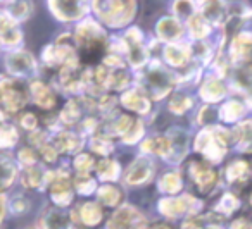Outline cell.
<instances>
[{
  "label": "cell",
  "instance_id": "obj_1",
  "mask_svg": "<svg viewBox=\"0 0 252 229\" xmlns=\"http://www.w3.org/2000/svg\"><path fill=\"white\" fill-rule=\"evenodd\" d=\"M30 100L28 88L21 80L0 74V119L16 115L26 107Z\"/></svg>",
  "mask_w": 252,
  "mask_h": 229
},
{
  "label": "cell",
  "instance_id": "obj_2",
  "mask_svg": "<svg viewBox=\"0 0 252 229\" xmlns=\"http://www.w3.org/2000/svg\"><path fill=\"white\" fill-rule=\"evenodd\" d=\"M5 67L9 71V76L21 80L35 71V59L30 52L25 50H14L5 56Z\"/></svg>",
  "mask_w": 252,
  "mask_h": 229
},
{
  "label": "cell",
  "instance_id": "obj_3",
  "mask_svg": "<svg viewBox=\"0 0 252 229\" xmlns=\"http://www.w3.org/2000/svg\"><path fill=\"white\" fill-rule=\"evenodd\" d=\"M105 7H109V9H98V14H100L102 19L111 26L126 25L135 12L133 2H131V4L130 2H109V4H105Z\"/></svg>",
  "mask_w": 252,
  "mask_h": 229
},
{
  "label": "cell",
  "instance_id": "obj_4",
  "mask_svg": "<svg viewBox=\"0 0 252 229\" xmlns=\"http://www.w3.org/2000/svg\"><path fill=\"white\" fill-rule=\"evenodd\" d=\"M28 93H30V97H32L33 104L38 109H42V111H52V109L56 107V100H57L56 93H54V91L47 86V83H43V81H40V80L32 81V85H30V88H28Z\"/></svg>",
  "mask_w": 252,
  "mask_h": 229
},
{
  "label": "cell",
  "instance_id": "obj_5",
  "mask_svg": "<svg viewBox=\"0 0 252 229\" xmlns=\"http://www.w3.org/2000/svg\"><path fill=\"white\" fill-rule=\"evenodd\" d=\"M109 229H145V221L133 207H123L109 222Z\"/></svg>",
  "mask_w": 252,
  "mask_h": 229
},
{
  "label": "cell",
  "instance_id": "obj_6",
  "mask_svg": "<svg viewBox=\"0 0 252 229\" xmlns=\"http://www.w3.org/2000/svg\"><path fill=\"white\" fill-rule=\"evenodd\" d=\"M50 198L54 200L56 205H67L73 198V193H71V184L69 179L66 176H56L54 181L50 183Z\"/></svg>",
  "mask_w": 252,
  "mask_h": 229
},
{
  "label": "cell",
  "instance_id": "obj_7",
  "mask_svg": "<svg viewBox=\"0 0 252 229\" xmlns=\"http://www.w3.org/2000/svg\"><path fill=\"white\" fill-rule=\"evenodd\" d=\"M16 174H18V169H16L14 160L0 153V195H4V191L12 186Z\"/></svg>",
  "mask_w": 252,
  "mask_h": 229
},
{
  "label": "cell",
  "instance_id": "obj_8",
  "mask_svg": "<svg viewBox=\"0 0 252 229\" xmlns=\"http://www.w3.org/2000/svg\"><path fill=\"white\" fill-rule=\"evenodd\" d=\"M52 12L63 21H73L78 19L85 12L83 5L78 2H50Z\"/></svg>",
  "mask_w": 252,
  "mask_h": 229
},
{
  "label": "cell",
  "instance_id": "obj_9",
  "mask_svg": "<svg viewBox=\"0 0 252 229\" xmlns=\"http://www.w3.org/2000/svg\"><path fill=\"white\" fill-rule=\"evenodd\" d=\"M195 205L193 198L187 197V198H180V200H162L159 208L164 215L168 217H175V215L182 214V212H189L192 210V207Z\"/></svg>",
  "mask_w": 252,
  "mask_h": 229
},
{
  "label": "cell",
  "instance_id": "obj_10",
  "mask_svg": "<svg viewBox=\"0 0 252 229\" xmlns=\"http://www.w3.org/2000/svg\"><path fill=\"white\" fill-rule=\"evenodd\" d=\"M192 176L195 183L199 184L202 190H209L216 183V172L211 171L206 164H193L192 166Z\"/></svg>",
  "mask_w": 252,
  "mask_h": 229
},
{
  "label": "cell",
  "instance_id": "obj_11",
  "mask_svg": "<svg viewBox=\"0 0 252 229\" xmlns=\"http://www.w3.org/2000/svg\"><path fill=\"white\" fill-rule=\"evenodd\" d=\"M43 229H71V221L67 215H64L61 210H47V214L43 215Z\"/></svg>",
  "mask_w": 252,
  "mask_h": 229
},
{
  "label": "cell",
  "instance_id": "obj_12",
  "mask_svg": "<svg viewBox=\"0 0 252 229\" xmlns=\"http://www.w3.org/2000/svg\"><path fill=\"white\" fill-rule=\"evenodd\" d=\"M80 145H81V140L76 135H73V133H61L54 140V148L57 150V153L74 152V150L80 148Z\"/></svg>",
  "mask_w": 252,
  "mask_h": 229
},
{
  "label": "cell",
  "instance_id": "obj_13",
  "mask_svg": "<svg viewBox=\"0 0 252 229\" xmlns=\"http://www.w3.org/2000/svg\"><path fill=\"white\" fill-rule=\"evenodd\" d=\"M18 140H19V133L16 129V126L0 121V150L16 146Z\"/></svg>",
  "mask_w": 252,
  "mask_h": 229
},
{
  "label": "cell",
  "instance_id": "obj_14",
  "mask_svg": "<svg viewBox=\"0 0 252 229\" xmlns=\"http://www.w3.org/2000/svg\"><path fill=\"white\" fill-rule=\"evenodd\" d=\"M158 33H159V36L164 40H175L182 35V26H180V23L175 21V19L164 18L158 25Z\"/></svg>",
  "mask_w": 252,
  "mask_h": 229
},
{
  "label": "cell",
  "instance_id": "obj_15",
  "mask_svg": "<svg viewBox=\"0 0 252 229\" xmlns=\"http://www.w3.org/2000/svg\"><path fill=\"white\" fill-rule=\"evenodd\" d=\"M149 172H151V167H149L147 160H137V162L131 166V169L128 171V183L131 184H138L144 179H147Z\"/></svg>",
  "mask_w": 252,
  "mask_h": 229
},
{
  "label": "cell",
  "instance_id": "obj_16",
  "mask_svg": "<svg viewBox=\"0 0 252 229\" xmlns=\"http://www.w3.org/2000/svg\"><path fill=\"white\" fill-rule=\"evenodd\" d=\"M123 104H125L128 109H131V111H137V112H147L149 111L147 98L142 97L138 91H128V93L123 97Z\"/></svg>",
  "mask_w": 252,
  "mask_h": 229
},
{
  "label": "cell",
  "instance_id": "obj_17",
  "mask_svg": "<svg viewBox=\"0 0 252 229\" xmlns=\"http://www.w3.org/2000/svg\"><path fill=\"white\" fill-rule=\"evenodd\" d=\"M81 221L87 226H97L102 221V210L97 203H85L81 207Z\"/></svg>",
  "mask_w": 252,
  "mask_h": 229
},
{
  "label": "cell",
  "instance_id": "obj_18",
  "mask_svg": "<svg viewBox=\"0 0 252 229\" xmlns=\"http://www.w3.org/2000/svg\"><path fill=\"white\" fill-rule=\"evenodd\" d=\"M223 95H224V86H223V83L218 80H209L202 86V97L209 102L220 100Z\"/></svg>",
  "mask_w": 252,
  "mask_h": 229
},
{
  "label": "cell",
  "instance_id": "obj_19",
  "mask_svg": "<svg viewBox=\"0 0 252 229\" xmlns=\"http://www.w3.org/2000/svg\"><path fill=\"white\" fill-rule=\"evenodd\" d=\"M43 179H45V174L36 166L28 167V169L25 171V174H23V184H25L26 188H38L40 184L43 183Z\"/></svg>",
  "mask_w": 252,
  "mask_h": 229
},
{
  "label": "cell",
  "instance_id": "obj_20",
  "mask_svg": "<svg viewBox=\"0 0 252 229\" xmlns=\"http://www.w3.org/2000/svg\"><path fill=\"white\" fill-rule=\"evenodd\" d=\"M98 198L105 205H116L121 200V191L112 186H102L100 191H98Z\"/></svg>",
  "mask_w": 252,
  "mask_h": 229
},
{
  "label": "cell",
  "instance_id": "obj_21",
  "mask_svg": "<svg viewBox=\"0 0 252 229\" xmlns=\"http://www.w3.org/2000/svg\"><path fill=\"white\" fill-rule=\"evenodd\" d=\"M30 11H32L30 4H26V2H14V4H11V9H7V14H9V18H12L18 23L28 18Z\"/></svg>",
  "mask_w": 252,
  "mask_h": 229
},
{
  "label": "cell",
  "instance_id": "obj_22",
  "mask_svg": "<svg viewBox=\"0 0 252 229\" xmlns=\"http://www.w3.org/2000/svg\"><path fill=\"white\" fill-rule=\"evenodd\" d=\"M190 31L195 38H204V36L209 33V26H207V21L202 18V16H193L190 19Z\"/></svg>",
  "mask_w": 252,
  "mask_h": 229
},
{
  "label": "cell",
  "instance_id": "obj_23",
  "mask_svg": "<svg viewBox=\"0 0 252 229\" xmlns=\"http://www.w3.org/2000/svg\"><path fill=\"white\" fill-rule=\"evenodd\" d=\"M80 117V107H78L76 102H69L66 104V107L61 111V121L66 122V124H73Z\"/></svg>",
  "mask_w": 252,
  "mask_h": 229
},
{
  "label": "cell",
  "instance_id": "obj_24",
  "mask_svg": "<svg viewBox=\"0 0 252 229\" xmlns=\"http://www.w3.org/2000/svg\"><path fill=\"white\" fill-rule=\"evenodd\" d=\"M161 188L164 191H168V193H176L182 188V179H180L178 174L169 172L161 179Z\"/></svg>",
  "mask_w": 252,
  "mask_h": 229
},
{
  "label": "cell",
  "instance_id": "obj_25",
  "mask_svg": "<svg viewBox=\"0 0 252 229\" xmlns=\"http://www.w3.org/2000/svg\"><path fill=\"white\" fill-rule=\"evenodd\" d=\"M166 59H168V62H171L173 66H182L187 60V54H185V50L180 49V47H168V49H166Z\"/></svg>",
  "mask_w": 252,
  "mask_h": 229
},
{
  "label": "cell",
  "instance_id": "obj_26",
  "mask_svg": "<svg viewBox=\"0 0 252 229\" xmlns=\"http://www.w3.org/2000/svg\"><path fill=\"white\" fill-rule=\"evenodd\" d=\"M18 159L26 169H28V167H35V164H36L35 148H32V146H23V148L18 152Z\"/></svg>",
  "mask_w": 252,
  "mask_h": 229
},
{
  "label": "cell",
  "instance_id": "obj_27",
  "mask_svg": "<svg viewBox=\"0 0 252 229\" xmlns=\"http://www.w3.org/2000/svg\"><path fill=\"white\" fill-rule=\"evenodd\" d=\"M94 167V159H92L88 153H83V155H78L74 159V169L80 172V176H87L88 171Z\"/></svg>",
  "mask_w": 252,
  "mask_h": 229
},
{
  "label": "cell",
  "instance_id": "obj_28",
  "mask_svg": "<svg viewBox=\"0 0 252 229\" xmlns=\"http://www.w3.org/2000/svg\"><path fill=\"white\" fill-rule=\"evenodd\" d=\"M19 126L30 133L35 131L38 126V117L33 112H23V114H19Z\"/></svg>",
  "mask_w": 252,
  "mask_h": 229
},
{
  "label": "cell",
  "instance_id": "obj_29",
  "mask_svg": "<svg viewBox=\"0 0 252 229\" xmlns=\"http://www.w3.org/2000/svg\"><path fill=\"white\" fill-rule=\"evenodd\" d=\"M98 174H100L102 177H105V179H114L116 176H118V166H116V162H112V160H102L100 164H98Z\"/></svg>",
  "mask_w": 252,
  "mask_h": 229
},
{
  "label": "cell",
  "instance_id": "obj_30",
  "mask_svg": "<svg viewBox=\"0 0 252 229\" xmlns=\"http://www.w3.org/2000/svg\"><path fill=\"white\" fill-rule=\"evenodd\" d=\"M242 114V107L240 104H237V102H230V104H226L223 107V119L224 121H235V119H238Z\"/></svg>",
  "mask_w": 252,
  "mask_h": 229
},
{
  "label": "cell",
  "instance_id": "obj_31",
  "mask_svg": "<svg viewBox=\"0 0 252 229\" xmlns=\"http://www.w3.org/2000/svg\"><path fill=\"white\" fill-rule=\"evenodd\" d=\"M74 186H76L78 193L88 195V193H92V190H94L95 183H94V179H92V177H88V176H80V177L76 179V183H74Z\"/></svg>",
  "mask_w": 252,
  "mask_h": 229
},
{
  "label": "cell",
  "instance_id": "obj_32",
  "mask_svg": "<svg viewBox=\"0 0 252 229\" xmlns=\"http://www.w3.org/2000/svg\"><path fill=\"white\" fill-rule=\"evenodd\" d=\"M151 142H152V145H156L152 150H154L156 153H159V155H168V153L171 152V142H169V140L156 138V140H151Z\"/></svg>",
  "mask_w": 252,
  "mask_h": 229
},
{
  "label": "cell",
  "instance_id": "obj_33",
  "mask_svg": "<svg viewBox=\"0 0 252 229\" xmlns=\"http://www.w3.org/2000/svg\"><path fill=\"white\" fill-rule=\"evenodd\" d=\"M245 171H247V164L237 160V162H233L230 167H228V177H230V179H237V177L244 176Z\"/></svg>",
  "mask_w": 252,
  "mask_h": 229
},
{
  "label": "cell",
  "instance_id": "obj_34",
  "mask_svg": "<svg viewBox=\"0 0 252 229\" xmlns=\"http://www.w3.org/2000/svg\"><path fill=\"white\" fill-rule=\"evenodd\" d=\"M237 138L242 142H252V121L242 122L237 128Z\"/></svg>",
  "mask_w": 252,
  "mask_h": 229
},
{
  "label": "cell",
  "instance_id": "obj_35",
  "mask_svg": "<svg viewBox=\"0 0 252 229\" xmlns=\"http://www.w3.org/2000/svg\"><path fill=\"white\" fill-rule=\"evenodd\" d=\"M9 208H11L12 214H25L26 210H28V200H25V198L18 197L14 198V200H11V203H9Z\"/></svg>",
  "mask_w": 252,
  "mask_h": 229
},
{
  "label": "cell",
  "instance_id": "obj_36",
  "mask_svg": "<svg viewBox=\"0 0 252 229\" xmlns=\"http://www.w3.org/2000/svg\"><path fill=\"white\" fill-rule=\"evenodd\" d=\"M38 152H40V155L43 157V160H45V162H56L57 150L54 148V145H49V143H45L43 146H40Z\"/></svg>",
  "mask_w": 252,
  "mask_h": 229
},
{
  "label": "cell",
  "instance_id": "obj_37",
  "mask_svg": "<svg viewBox=\"0 0 252 229\" xmlns=\"http://www.w3.org/2000/svg\"><path fill=\"white\" fill-rule=\"evenodd\" d=\"M126 83H128V76H126V73H123V71L114 73L111 76V86L116 88V90H121V88H125Z\"/></svg>",
  "mask_w": 252,
  "mask_h": 229
},
{
  "label": "cell",
  "instance_id": "obj_38",
  "mask_svg": "<svg viewBox=\"0 0 252 229\" xmlns=\"http://www.w3.org/2000/svg\"><path fill=\"white\" fill-rule=\"evenodd\" d=\"M189 107H190V100L185 97H175L171 100V111H175V112H183Z\"/></svg>",
  "mask_w": 252,
  "mask_h": 229
},
{
  "label": "cell",
  "instance_id": "obj_39",
  "mask_svg": "<svg viewBox=\"0 0 252 229\" xmlns=\"http://www.w3.org/2000/svg\"><path fill=\"white\" fill-rule=\"evenodd\" d=\"M238 207V201H237V198H233V197H224L223 198V201H221V205H220V208L221 210H224L226 214H230V212H233L235 208Z\"/></svg>",
  "mask_w": 252,
  "mask_h": 229
},
{
  "label": "cell",
  "instance_id": "obj_40",
  "mask_svg": "<svg viewBox=\"0 0 252 229\" xmlns=\"http://www.w3.org/2000/svg\"><path fill=\"white\" fill-rule=\"evenodd\" d=\"M131 124H133L131 117H128V115H123V117L118 121V124H116V131L128 133V131H130V128H131Z\"/></svg>",
  "mask_w": 252,
  "mask_h": 229
},
{
  "label": "cell",
  "instance_id": "obj_41",
  "mask_svg": "<svg viewBox=\"0 0 252 229\" xmlns=\"http://www.w3.org/2000/svg\"><path fill=\"white\" fill-rule=\"evenodd\" d=\"M92 148H94L95 152H100V153L111 152V145H109L107 142H102V140H94V142H92Z\"/></svg>",
  "mask_w": 252,
  "mask_h": 229
},
{
  "label": "cell",
  "instance_id": "obj_42",
  "mask_svg": "<svg viewBox=\"0 0 252 229\" xmlns=\"http://www.w3.org/2000/svg\"><path fill=\"white\" fill-rule=\"evenodd\" d=\"M128 133H131V135H126V138H125L126 142H130V143L137 142V140L142 136V124H140V122H137V124H135V128L130 129Z\"/></svg>",
  "mask_w": 252,
  "mask_h": 229
},
{
  "label": "cell",
  "instance_id": "obj_43",
  "mask_svg": "<svg viewBox=\"0 0 252 229\" xmlns=\"http://www.w3.org/2000/svg\"><path fill=\"white\" fill-rule=\"evenodd\" d=\"M231 229H252V222L247 221V219H238V221L233 222Z\"/></svg>",
  "mask_w": 252,
  "mask_h": 229
},
{
  "label": "cell",
  "instance_id": "obj_44",
  "mask_svg": "<svg viewBox=\"0 0 252 229\" xmlns=\"http://www.w3.org/2000/svg\"><path fill=\"white\" fill-rule=\"evenodd\" d=\"M152 229H169L168 226H164V224H159V226H154Z\"/></svg>",
  "mask_w": 252,
  "mask_h": 229
}]
</instances>
